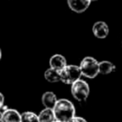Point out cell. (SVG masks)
I'll use <instances>...</instances> for the list:
<instances>
[{
    "mask_svg": "<svg viewBox=\"0 0 122 122\" xmlns=\"http://www.w3.org/2000/svg\"><path fill=\"white\" fill-rule=\"evenodd\" d=\"M52 110L55 120L60 122H69L75 116V108L73 104L65 98L58 99Z\"/></svg>",
    "mask_w": 122,
    "mask_h": 122,
    "instance_id": "cell-1",
    "label": "cell"
},
{
    "mask_svg": "<svg viewBox=\"0 0 122 122\" xmlns=\"http://www.w3.org/2000/svg\"><path fill=\"white\" fill-rule=\"evenodd\" d=\"M82 75L88 78H94L99 73V63L92 56H87L82 59L79 65Z\"/></svg>",
    "mask_w": 122,
    "mask_h": 122,
    "instance_id": "cell-2",
    "label": "cell"
},
{
    "mask_svg": "<svg viewBox=\"0 0 122 122\" xmlns=\"http://www.w3.org/2000/svg\"><path fill=\"white\" fill-rule=\"evenodd\" d=\"M59 73L60 81L68 85H71L72 83L80 79V76L82 75L79 66L76 65H67L61 71H59Z\"/></svg>",
    "mask_w": 122,
    "mask_h": 122,
    "instance_id": "cell-3",
    "label": "cell"
},
{
    "mask_svg": "<svg viewBox=\"0 0 122 122\" xmlns=\"http://www.w3.org/2000/svg\"><path fill=\"white\" fill-rule=\"evenodd\" d=\"M71 94L77 101H85L90 93V87L88 83L84 80L78 79L74 83L71 84Z\"/></svg>",
    "mask_w": 122,
    "mask_h": 122,
    "instance_id": "cell-4",
    "label": "cell"
},
{
    "mask_svg": "<svg viewBox=\"0 0 122 122\" xmlns=\"http://www.w3.org/2000/svg\"><path fill=\"white\" fill-rule=\"evenodd\" d=\"M91 2V0H67L69 8L77 13L85 11L89 8Z\"/></svg>",
    "mask_w": 122,
    "mask_h": 122,
    "instance_id": "cell-5",
    "label": "cell"
},
{
    "mask_svg": "<svg viewBox=\"0 0 122 122\" xmlns=\"http://www.w3.org/2000/svg\"><path fill=\"white\" fill-rule=\"evenodd\" d=\"M92 32L95 37L104 39L109 34V27L104 21H97L92 26Z\"/></svg>",
    "mask_w": 122,
    "mask_h": 122,
    "instance_id": "cell-6",
    "label": "cell"
},
{
    "mask_svg": "<svg viewBox=\"0 0 122 122\" xmlns=\"http://www.w3.org/2000/svg\"><path fill=\"white\" fill-rule=\"evenodd\" d=\"M1 122H21V114L14 109L7 108L3 112Z\"/></svg>",
    "mask_w": 122,
    "mask_h": 122,
    "instance_id": "cell-7",
    "label": "cell"
},
{
    "mask_svg": "<svg viewBox=\"0 0 122 122\" xmlns=\"http://www.w3.org/2000/svg\"><path fill=\"white\" fill-rule=\"evenodd\" d=\"M66 66H67V60L61 54H54L50 59V68H52L57 71H61Z\"/></svg>",
    "mask_w": 122,
    "mask_h": 122,
    "instance_id": "cell-8",
    "label": "cell"
},
{
    "mask_svg": "<svg viewBox=\"0 0 122 122\" xmlns=\"http://www.w3.org/2000/svg\"><path fill=\"white\" fill-rule=\"evenodd\" d=\"M57 97L52 92H46L42 95V103L45 106V108L53 109L55 103L57 102Z\"/></svg>",
    "mask_w": 122,
    "mask_h": 122,
    "instance_id": "cell-9",
    "label": "cell"
},
{
    "mask_svg": "<svg viewBox=\"0 0 122 122\" xmlns=\"http://www.w3.org/2000/svg\"><path fill=\"white\" fill-rule=\"evenodd\" d=\"M38 119H39V122H53L55 120L53 110L49 109V108H45L39 113Z\"/></svg>",
    "mask_w": 122,
    "mask_h": 122,
    "instance_id": "cell-10",
    "label": "cell"
},
{
    "mask_svg": "<svg viewBox=\"0 0 122 122\" xmlns=\"http://www.w3.org/2000/svg\"><path fill=\"white\" fill-rule=\"evenodd\" d=\"M44 77H45V79L47 81H49L51 83H55V82L60 81V73H59V71L54 70L52 68H50V69H48L45 71Z\"/></svg>",
    "mask_w": 122,
    "mask_h": 122,
    "instance_id": "cell-11",
    "label": "cell"
},
{
    "mask_svg": "<svg viewBox=\"0 0 122 122\" xmlns=\"http://www.w3.org/2000/svg\"><path fill=\"white\" fill-rule=\"evenodd\" d=\"M115 71V66L107 60L99 62V73L101 74H109Z\"/></svg>",
    "mask_w": 122,
    "mask_h": 122,
    "instance_id": "cell-12",
    "label": "cell"
},
{
    "mask_svg": "<svg viewBox=\"0 0 122 122\" xmlns=\"http://www.w3.org/2000/svg\"><path fill=\"white\" fill-rule=\"evenodd\" d=\"M21 122H39L38 115L32 112H25L21 114Z\"/></svg>",
    "mask_w": 122,
    "mask_h": 122,
    "instance_id": "cell-13",
    "label": "cell"
},
{
    "mask_svg": "<svg viewBox=\"0 0 122 122\" xmlns=\"http://www.w3.org/2000/svg\"><path fill=\"white\" fill-rule=\"evenodd\" d=\"M69 122H87L83 117H79V116H74L72 117Z\"/></svg>",
    "mask_w": 122,
    "mask_h": 122,
    "instance_id": "cell-14",
    "label": "cell"
},
{
    "mask_svg": "<svg viewBox=\"0 0 122 122\" xmlns=\"http://www.w3.org/2000/svg\"><path fill=\"white\" fill-rule=\"evenodd\" d=\"M4 106V95L0 92V109Z\"/></svg>",
    "mask_w": 122,
    "mask_h": 122,
    "instance_id": "cell-15",
    "label": "cell"
},
{
    "mask_svg": "<svg viewBox=\"0 0 122 122\" xmlns=\"http://www.w3.org/2000/svg\"><path fill=\"white\" fill-rule=\"evenodd\" d=\"M2 114H3V111L0 109V122H1V120H2Z\"/></svg>",
    "mask_w": 122,
    "mask_h": 122,
    "instance_id": "cell-16",
    "label": "cell"
},
{
    "mask_svg": "<svg viewBox=\"0 0 122 122\" xmlns=\"http://www.w3.org/2000/svg\"><path fill=\"white\" fill-rule=\"evenodd\" d=\"M1 58H2V51L0 49V60H1Z\"/></svg>",
    "mask_w": 122,
    "mask_h": 122,
    "instance_id": "cell-17",
    "label": "cell"
},
{
    "mask_svg": "<svg viewBox=\"0 0 122 122\" xmlns=\"http://www.w3.org/2000/svg\"><path fill=\"white\" fill-rule=\"evenodd\" d=\"M53 122H60V121H57V120H54Z\"/></svg>",
    "mask_w": 122,
    "mask_h": 122,
    "instance_id": "cell-18",
    "label": "cell"
},
{
    "mask_svg": "<svg viewBox=\"0 0 122 122\" xmlns=\"http://www.w3.org/2000/svg\"><path fill=\"white\" fill-rule=\"evenodd\" d=\"M91 1H97V0H91Z\"/></svg>",
    "mask_w": 122,
    "mask_h": 122,
    "instance_id": "cell-19",
    "label": "cell"
}]
</instances>
